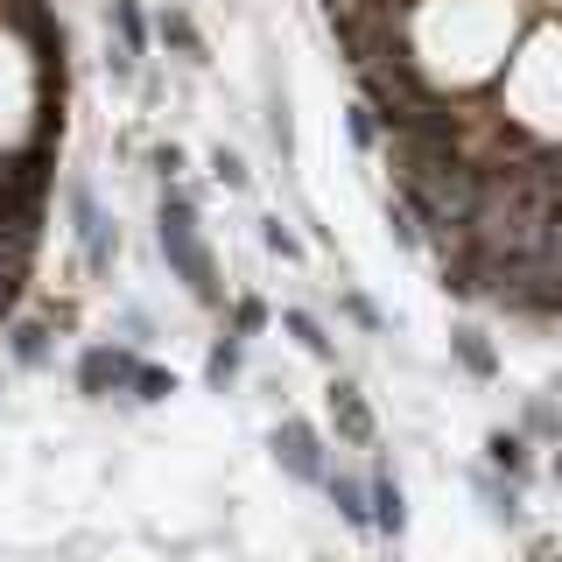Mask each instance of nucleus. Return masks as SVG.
Segmentation results:
<instances>
[{
  "instance_id": "f257e3e1",
  "label": "nucleus",
  "mask_w": 562,
  "mask_h": 562,
  "mask_svg": "<svg viewBox=\"0 0 562 562\" xmlns=\"http://www.w3.org/2000/svg\"><path fill=\"white\" fill-rule=\"evenodd\" d=\"M155 239H162L169 274L190 289V303L218 310V303H225V289H218V260H211V246H204L198 198H190L183 183H162V204H155Z\"/></svg>"
},
{
  "instance_id": "f03ea898",
  "label": "nucleus",
  "mask_w": 562,
  "mask_h": 562,
  "mask_svg": "<svg viewBox=\"0 0 562 562\" xmlns=\"http://www.w3.org/2000/svg\"><path fill=\"white\" fill-rule=\"evenodd\" d=\"M70 233H78V254H85V268L92 274H113V260H120V225L105 218V204H99V190L85 183V176H70Z\"/></svg>"
},
{
  "instance_id": "7ed1b4c3",
  "label": "nucleus",
  "mask_w": 562,
  "mask_h": 562,
  "mask_svg": "<svg viewBox=\"0 0 562 562\" xmlns=\"http://www.w3.org/2000/svg\"><path fill=\"white\" fill-rule=\"evenodd\" d=\"M268 450H274V464L289 471L295 485H324L330 450H324V436H316V422H303V415H281L274 429H268Z\"/></svg>"
},
{
  "instance_id": "20e7f679",
  "label": "nucleus",
  "mask_w": 562,
  "mask_h": 562,
  "mask_svg": "<svg viewBox=\"0 0 562 562\" xmlns=\"http://www.w3.org/2000/svg\"><path fill=\"white\" fill-rule=\"evenodd\" d=\"M134 366H140V351H134V345H85V351H78V394H85V401H113V394H127Z\"/></svg>"
},
{
  "instance_id": "39448f33",
  "label": "nucleus",
  "mask_w": 562,
  "mask_h": 562,
  "mask_svg": "<svg viewBox=\"0 0 562 562\" xmlns=\"http://www.w3.org/2000/svg\"><path fill=\"white\" fill-rule=\"evenodd\" d=\"M330 429H338L351 450H373V436H380L373 408H366V394L351 380H330Z\"/></svg>"
},
{
  "instance_id": "423d86ee",
  "label": "nucleus",
  "mask_w": 562,
  "mask_h": 562,
  "mask_svg": "<svg viewBox=\"0 0 562 562\" xmlns=\"http://www.w3.org/2000/svg\"><path fill=\"white\" fill-rule=\"evenodd\" d=\"M324 499L338 506L345 527H366V535H373V485H366L359 471H338V464H330L324 471Z\"/></svg>"
},
{
  "instance_id": "0eeeda50",
  "label": "nucleus",
  "mask_w": 562,
  "mask_h": 562,
  "mask_svg": "<svg viewBox=\"0 0 562 562\" xmlns=\"http://www.w3.org/2000/svg\"><path fill=\"white\" fill-rule=\"evenodd\" d=\"M366 485H373V535L401 541V535H408V499H401V479L386 464H373V479H366Z\"/></svg>"
},
{
  "instance_id": "6e6552de",
  "label": "nucleus",
  "mask_w": 562,
  "mask_h": 562,
  "mask_svg": "<svg viewBox=\"0 0 562 562\" xmlns=\"http://www.w3.org/2000/svg\"><path fill=\"white\" fill-rule=\"evenodd\" d=\"M105 35H113V49H127L134 64L148 57V14H140V0H105Z\"/></svg>"
},
{
  "instance_id": "1a4fd4ad",
  "label": "nucleus",
  "mask_w": 562,
  "mask_h": 562,
  "mask_svg": "<svg viewBox=\"0 0 562 562\" xmlns=\"http://www.w3.org/2000/svg\"><path fill=\"white\" fill-rule=\"evenodd\" d=\"M450 359L464 366L471 380H499V351H492V338H485L479 324H457L450 330Z\"/></svg>"
},
{
  "instance_id": "9d476101",
  "label": "nucleus",
  "mask_w": 562,
  "mask_h": 562,
  "mask_svg": "<svg viewBox=\"0 0 562 562\" xmlns=\"http://www.w3.org/2000/svg\"><path fill=\"white\" fill-rule=\"evenodd\" d=\"M155 35H162V49H176L183 64H211L204 35H198V22H190L183 8H162V14H155Z\"/></svg>"
},
{
  "instance_id": "9b49d317",
  "label": "nucleus",
  "mask_w": 562,
  "mask_h": 562,
  "mask_svg": "<svg viewBox=\"0 0 562 562\" xmlns=\"http://www.w3.org/2000/svg\"><path fill=\"white\" fill-rule=\"evenodd\" d=\"M239 366H246V338H239V330H225V338H211V351H204V386H218V394H233Z\"/></svg>"
},
{
  "instance_id": "f8f14e48",
  "label": "nucleus",
  "mask_w": 562,
  "mask_h": 562,
  "mask_svg": "<svg viewBox=\"0 0 562 562\" xmlns=\"http://www.w3.org/2000/svg\"><path fill=\"white\" fill-rule=\"evenodd\" d=\"M8 359L29 366V373H35V366H49V324H43V316H22V324L8 330Z\"/></svg>"
},
{
  "instance_id": "ddd939ff",
  "label": "nucleus",
  "mask_w": 562,
  "mask_h": 562,
  "mask_svg": "<svg viewBox=\"0 0 562 562\" xmlns=\"http://www.w3.org/2000/svg\"><path fill=\"white\" fill-rule=\"evenodd\" d=\"M176 386H183V380H176V373H169V366H155V359H140V366H134V380H127V401H140V408H162V401L176 394Z\"/></svg>"
},
{
  "instance_id": "4468645a",
  "label": "nucleus",
  "mask_w": 562,
  "mask_h": 562,
  "mask_svg": "<svg viewBox=\"0 0 562 562\" xmlns=\"http://www.w3.org/2000/svg\"><path fill=\"white\" fill-rule=\"evenodd\" d=\"M485 464L499 471V479H527V436L520 429H492L485 436Z\"/></svg>"
},
{
  "instance_id": "2eb2a0df",
  "label": "nucleus",
  "mask_w": 562,
  "mask_h": 562,
  "mask_svg": "<svg viewBox=\"0 0 562 562\" xmlns=\"http://www.w3.org/2000/svg\"><path fill=\"white\" fill-rule=\"evenodd\" d=\"M281 330H289V338H295V345H303V351H310V359H324V366H330V359H338V345H330V330H324V324H316V316H310V310H281Z\"/></svg>"
},
{
  "instance_id": "dca6fc26",
  "label": "nucleus",
  "mask_w": 562,
  "mask_h": 562,
  "mask_svg": "<svg viewBox=\"0 0 562 562\" xmlns=\"http://www.w3.org/2000/svg\"><path fill=\"white\" fill-rule=\"evenodd\" d=\"M479 499H485V514L499 520V527H520V492H514V479L499 485V471H492V464L479 471Z\"/></svg>"
},
{
  "instance_id": "f3484780",
  "label": "nucleus",
  "mask_w": 562,
  "mask_h": 562,
  "mask_svg": "<svg viewBox=\"0 0 562 562\" xmlns=\"http://www.w3.org/2000/svg\"><path fill=\"white\" fill-rule=\"evenodd\" d=\"M345 134H351V148H359V155H373V148H380V120H373V105H345Z\"/></svg>"
},
{
  "instance_id": "a211bd4d",
  "label": "nucleus",
  "mask_w": 562,
  "mask_h": 562,
  "mask_svg": "<svg viewBox=\"0 0 562 562\" xmlns=\"http://www.w3.org/2000/svg\"><path fill=\"white\" fill-rule=\"evenodd\" d=\"M386 239H394L401 254H415V246H422V225H415V211H408V204H394V198H386Z\"/></svg>"
},
{
  "instance_id": "6ab92c4d",
  "label": "nucleus",
  "mask_w": 562,
  "mask_h": 562,
  "mask_svg": "<svg viewBox=\"0 0 562 562\" xmlns=\"http://www.w3.org/2000/svg\"><path fill=\"white\" fill-rule=\"evenodd\" d=\"M211 176H218V183H225V190H246V183H254V169H246V162H239V155H233V148H225V140H218V148H211Z\"/></svg>"
},
{
  "instance_id": "aec40b11",
  "label": "nucleus",
  "mask_w": 562,
  "mask_h": 562,
  "mask_svg": "<svg viewBox=\"0 0 562 562\" xmlns=\"http://www.w3.org/2000/svg\"><path fill=\"white\" fill-rule=\"evenodd\" d=\"M233 330H239V338H260V330H268V303H260V295H239V303H233Z\"/></svg>"
},
{
  "instance_id": "412c9836",
  "label": "nucleus",
  "mask_w": 562,
  "mask_h": 562,
  "mask_svg": "<svg viewBox=\"0 0 562 562\" xmlns=\"http://www.w3.org/2000/svg\"><path fill=\"white\" fill-rule=\"evenodd\" d=\"M260 246H268V254H281V260H295V254H303V239H295L281 218H260Z\"/></svg>"
},
{
  "instance_id": "4be33fe9",
  "label": "nucleus",
  "mask_w": 562,
  "mask_h": 562,
  "mask_svg": "<svg viewBox=\"0 0 562 562\" xmlns=\"http://www.w3.org/2000/svg\"><path fill=\"white\" fill-rule=\"evenodd\" d=\"M345 316H351V324H359V330H373V338H380V330H386V316H380L373 303H366L359 289H345Z\"/></svg>"
},
{
  "instance_id": "5701e85b",
  "label": "nucleus",
  "mask_w": 562,
  "mask_h": 562,
  "mask_svg": "<svg viewBox=\"0 0 562 562\" xmlns=\"http://www.w3.org/2000/svg\"><path fill=\"white\" fill-rule=\"evenodd\" d=\"M155 176H162V183H176V176H183V148H176V140H162V148H155Z\"/></svg>"
},
{
  "instance_id": "b1692460",
  "label": "nucleus",
  "mask_w": 562,
  "mask_h": 562,
  "mask_svg": "<svg viewBox=\"0 0 562 562\" xmlns=\"http://www.w3.org/2000/svg\"><path fill=\"white\" fill-rule=\"evenodd\" d=\"M527 429H535V436H562V415L549 408V401H535V408H527Z\"/></svg>"
},
{
  "instance_id": "393cba45",
  "label": "nucleus",
  "mask_w": 562,
  "mask_h": 562,
  "mask_svg": "<svg viewBox=\"0 0 562 562\" xmlns=\"http://www.w3.org/2000/svg\"><path fill=\"white\" fill-rule=\"evenodd\" d=\"M549 479H555V485H562V450H555V464H549Z\"/></svg>"
},
{
  "instance_id": "a878e982",
  "label": "nucleus",
  "mask_w": 562,
  "mask_h": 562,
  "mask_svg": "<svg viewBox=\"0 0 562 562\" xmlns=\"http://www.w3.org/2000/svg\"><path fill=\"white\" fill-rule=\"evenodd\" d=\"M535 562H562V555H555V549H535Z\"/></svg>"
}]
</instances>
